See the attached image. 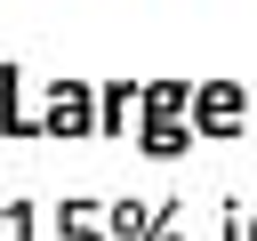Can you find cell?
<instances>
[{"label": "cell", "mask_w": 257, "mask_h": 241, "mask_svg": "<svg viewBox=\"0 0 257 241\" xmlns=\"http://www.w3.org/2000/svg\"><path fill=\"white\" fill-rule=\"evenodd\" d=\"M40 137H56V145H72V137H96V80H48Z\"/></svg>", "instance_id": "cell-1"}, {"label": "cell", "mask_w": 257, "mask_h": 241, "mask_svg": "<svg viewBox=\"0 0 257 241\" xmlns=\"http://www.w3.org/2000/svg\"><path fill=\"white\" fill-rule=\"evenodd\" d=\"M249 120V88L241 80H201V96H193V137H233Z\"/></svg>", "instance_id": "cell-2"}, {"label": "cell", "mask_w": 257, "mask_h": 241, "mask_svg": "<svg viewBox=\"0 0 257 241\" xmlns=\"http://www.w3.org/2000/svg\"><path fill=\"white\" fill-rule=\"evenodd\" d=\"M145 120V80H96V137H137Z\"/></svg>", "instance_id": "cell-3"}, {"label": "cell", "mask_w": 257, "mask_h": 241, "mask_svg": "<svg viewBox=\"0 0 257 241\" xmlns=\"http://www.w3.org/2000/svg\"><path fill=\"white\" fill-rule=\"evenodd\" d=\"M177 209H185V201H128V193H120V201H104V233H112V241H153Z\"/></svg>", "instance_id": "cell-4"}, {"label": "cell", "mask_w": 257, "mask_h": 241, "mask_svg": "<svg viewBox=\"0 0 257 241\" xmlns=\"http://www.w3.org/2000/svg\"><path fill=\"white\" fill-rule=\"evenodd\" d=\"M56 241H112V233H104V201L64 193V201H56Z\"/></svg>", "instance_id": "cell-5"}, {"label": "cell", "mask_w": 257, "mask_h": 241, "mask_svg": "<svg viewBox=\"0 0 257 241\" xmlns=\"http://www.w3.org/2000/svg\"><path fill=\"white\" fill-rule=\"evenodd\" d=\"M201 80H145V120H193Z\"/></svg>", "instance_id": "cell-6"}, {"label": "cell", "mask_w": 257, "mask_h": 241, "mask_svg": "<svg viewBox=\"0 0 257 241\" xmlns=\"http://www.w3.org/2000/svg\"><path fill=\"white\" fill-rule=\"evenodd\" d=\"M0 129L8 137H40V112H24V72L0 64Z\"/></svg>", "instance_id": "cell-7"}, {"label": "cell", "mask_w": 257, "mask_h": 241, "mask_svg": "<svg viewBox=\"0 0 257 241\" xmlns=\"http://www.w3.org/2000/svg\"><path fill=\"white\" fill-rule=\"evenodd\" d=\"M193 145V120H137V153H153V161H177Z\"/></svg>", "instance_id": "cell-8"}, {"label": "cell", "mask_w": 257, "mask_h": 241, "mask_svg": "<svg viewBox=\"0 0 257 241\" xmlns=\"http://www.w3.org/2000/svg\"><path fill=\"white\" fill-rule=\"evenodd\" d=\"M32 233H40V209L32 201H8L0 209V241H32Z\"/></svg>", "instance_id": "cell-9"}, {"label": "cell", "mask_w": 257, "mask_h": 241, "mask_svg": "<svg viewBox=\"0 0 257 241\" xmlns=\"http://www.w3.org/2000/svg\"><path fill=\"white\" fill-rule=\"evenodd\" d=\"M225 241H249V209L241 201H225Z\"/></svg>", "instance_id": "cell-10"}, {"label": "cell", "mask_w": 257, "mask_h": 241, "mask_svg": "<svg viewBox=\"0 0 257 241\" xmlns=\"http://www.w3.org/2000/svg\"><path fill=\"white\" fill-rule=\"evenodd\" d=\"M153 241H193V233H185V225H177V217H169V225H161V233H153Z\"/></svg>", "instance_id": "cell-11"}, {"label": "cell", "mask_w": 257, "mask_h": 241, "mask_svg": "<svg viewBox=\"0 0 257 241\" xmlns=\"http://www.w3.org/2000/svg\"><path fill=\"white\" fill-rule=\"evenodd\" d=\"M249 241H257V225H249Z\"/></svg>", "instance_id": "cell-12"}]
</instances>
